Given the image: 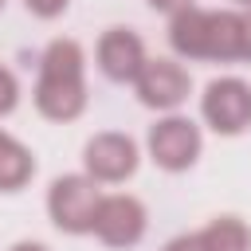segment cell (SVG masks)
<instances>
[{
	"label": "cell",
	"instance_id": "obj_1",
	"mask_svg": "<svg viewBox=\"0 0 251 251\" xmlns=\"http://www.w3.org/2000/svg\"><path fill=\"white\" fill-rule=\"evenodd\" d=\"M173 51L184 59H247V20L243 12H204L184 8L169 27Z\"/></svg>",
	"mask_w": 251,
	"mask_h": 251
},
{
	"label": "cell",
	"instance_id": "obj_2",
	"mask_svg": "<svg viewBox=\"0 0 251 251\" xmlns=\"http://www.w3.org/2000/svg\"><path fill=\"white\" fill-rule=\"evenodd\" d=\"M35 106L51 122H71L86 106V82H82V47L75 39H55L43 51Z\"/></svg>",
	"mask_w": 251,
	"mask_h": 251
},
{
	"label": "cell",
	"instance_id": "obj_3",
	"mask_svg": "<svg viewBox=\"0 0 251 251\" xmlns=\"http://www.w3.org/2000/svg\"><path fill=\"white\" fill-rule=\"evenodd\" d=\"M98 188L90 176H59L47 192V212L55 220L59 231H90L94 227V212H98Z\"/></svg>",
	"mask_w": 251,
	"mask_h": 251
},
{
	"label": "cell",
	"instance_id": "obj_4",
	"mask_svg": "<svg viewBox=\"0 0 251 251\" xmlns=\"http://www.w3.org/2000/svg\"><path fill=\"white\" fill-rule=\"evenodd\" d=\"M204 118L216 133H243L251 126V86L239 78H216L204 90Z\"/></svg>",
	"mask_w": 251,
	"mask_h": 251
},
{
	"label": "cell",
	"instance_id": "obj_5",
	"mask_svg": "<svg viewBox=\"0 0 251 251\" xmlns=\"http://www.w3.org/2000/svg\"><path fill=\"white\" fill-rule=\"evenodd\" d=\"M133 86H137V98H141L145 106H153V110H173V106H180V102L188 98L192 78H188V71H184L180 63H173V59H145V67L137 71Z\"/></svg>",
	"mask_w": 251,
	"mask_h": 251
},
{
	"label": "cell",
	"instance_id": "obj_6",
	"mask_svg": "<svg viewBox=\"0 0 251 251\" xmlns=\"http://www.w3.org/2000/svg\"><path fill=\"white\" fill-rule=\"evenodd\" d=\"M149 153L169 173L188 169L196 161V153H200V129H196V122H188V118H165V122H157L149 129Z\"/></svg>",
	"mask_w": 251,
	"mask_h": 251
},
{
	"label": "cell",
	"instance_id": "obj_7",
	"mask_svg": "<svg viewBox=\"0 0 251 251\" xmlns=\"http://www.w3.org/2000/svg\"><path fill=\"white\" fill-rule=\"evenodd\" d=\"M102 243L110 247H133L145 231V208L133 196H102L98 212H94V227H90Z\"/></svg>",
	"mask_w": 251,
	"mask_h": 251
},
{
	"label": "cell",
	"instance_id": "obj_8",
	"mask_svg": "<svg viewBox=\"0 0 251 251\" xmlns=\"http://www.w3.org/2000/svg\"><path fill=\"white\" fill-rule=\"evenodd\" d=\"M82 161L90 180H126L137 169V145L126 133H98L86 141Z\"/></svg>",
	"mask_w": 251,
	"mask_h": 251
},
{
	"label": "cell",
	"instance_id": "obj_9",
	"mask_svg": "<svg viewBox=\"0 0 251 251\" xmlns=\"http://www.w3.org/2000/svg\"><path fill=\"white\" fill-rule=\"evenodd\" d=\"M98 67L114 78V82H133L137 71L145 67V47L129 27H110L98 39Z\"/></svg>",
	"mask_w": 251,
	"mask_h": 251
},
{
	"label": "cell",
	"instance_id": "obj_10",
	"mask_svg": "<svg viewBox=\"0 0 251 251\" xmlns=\"http://www.w3.org/2000/svg\"><path fill=\"white\" fill-rule=\"evenodd\" d=\"M31 173H35L31 153H27L16 137L0 133V192H16V188H24V184L31 180Z\"/></svg>",
	"mask_w": 251,
	"mask_h": 251
},
{
	"label": "cell",
	"instance_id": "obj_11",
	"mask_svg": "<svg viewBox=\"0 0 251 251\" xmlns=\"http://www.w3.org/2000/svg\"><path fill=\"white\" fill-rule=\"evenodd\" d=\"M208 251H251V231L243 220L235 216H216L204 231H200Z\"/></svg>",
	"mask_w": 251,
	"mask_h": 251
},
{
	"label": "cell",
	"instance_id": "obj_12",
	"mask_svg": "<svg viewBox=\"0 0 251 251\" xmlns=\"http://www.w3.org/2000/svg\"><path fill=\"white\" fill-rule=\"evenodd\" d=\"M16 98H20V86H16L12 71L0 67V114H12L16 110Z\"/></svg>",
	"mask_w": 251,
	"mask_h": 251
},
{
	"label": "cell",
	"instance_id": "obj_13",
	"mask_svg": "<svg viewBox=\"0 0 251 251\" xmlns=\"http://www.w3.org/2000/svg\"><path fill=\"white\" fill-rule=\"evenodd\" d=\"M24 4H27V12H35V16L55 20L59 12H67V4H71V0H24Z\"/></svg>",
	"mask_w": 251,
	"mask_h": 251
},
{
	"label": "cell",
	"instance_id": "obj_14",
	"mask_svg": "<svg viewBox=\"0 0 251 251\" xmlns=\"http://www.w3.org/2000/svg\"><path fill=\"white\" fill-rule=\"evenodd\" d=\"M165 251H208V247H204V239H200V231H196V235H180V239H173Z\"/></svg>",
	"mask_w": 251,
	"mask_h": 251
},
{
	"label": "cell",
	"instance_id": "obj_15",
	"mask_svg": "<svg viewBox=\"0 0 251 251\" xmlns=\"http://www.w3.org/2000/svg\"><path fill=\"white\" fill-rule=\"evenodd\" d=\"M149 4H153L157 12H173V16L184 12V8H192V0H149Z\"/></svg>",
	"mask_w": 251,
	"mask_h": 251
},
{
	"label": "cell",
	"instance_id": "obj_16",
	"mask_svg": "<svg viewBox=\"0 0 251 251\" xmlns=\"http://www.w3.org/2000/svg\"><path fill=\"white\" fill-rule=\"evenodd\" d=\"M12 251H47V247H43V243H16Z\"/></svg>",
	"mask_w": 251,
	"mask_h": 251
},
{
	"label": "cell",
	"instance_id": "obj_17",
	"mask_svg": "<svg viewBox=\"0 0 251 251\" xmlns=\"http://www.w3.org/2000/svg\"><path fill=\"white\" fill-rule=\"evenodd\" d=\"M239 4H247V8H251V0H239Z\"/></svg>",
	"mask_w": 251,
	"mask_h": 251
},
{
	"label": "cell",
	"instance_id": "obj_18",
	"mask_svg": "<svg viewBox=\"0 0 251 251\" xmlns=\"http://www.w3.org/2000/svg\"><path fill=\"white\" fill-rule=\"evenodd\" d=\"M0 8H4V0H0Z\"/></svg>",
	"mask_w": 251,
	"mask_h": 251
}]
</instances>
